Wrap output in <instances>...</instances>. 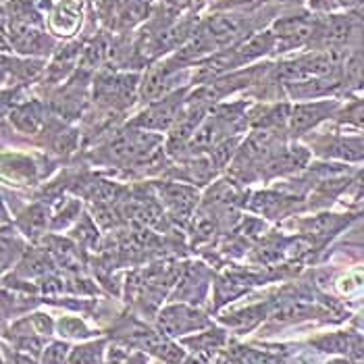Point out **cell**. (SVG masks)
<instances>
[{
    "mask_svg": "<svg viewBox=\"0 0 364 364\" xmlns=\"http://www.w3.org/2000/svg\"><path fill=\"white\" fill-rule=\"evenodd\" d=\"M200 28L206 31L217 50L233 48L250 38V19L237 11H217L215 15L206 17Z\"/></svg>",
    "mask_w": 364,
    "mask_h": 364,
    "instance_id": "cell-1",
    "label": "cell"
},
{
    "mask_svg": "<svg viewBox=\"0 0 364 364\" xmlns=\"http://www.w3.org/2000/svg\"><path fill=\"white\" fill-rule=\"evenodd\" d=\"M186 94H188V90L181 87V90L171 92L165 98L150 102L146 107V111L140 112L132 121V125L141 127V129H152V132H167L175 125L177 117L186 109V102H188Z\"/></svg>",
    "mask_w": 364,
    "mask_h": 364,
    "instance_id": "cell-2",
    "label": "cell"
},
{
    "mask_svg": "<svg viewBox=\"0 0 364 364\" xmlns=\"http://www.w3.org/2000/svg\"><path fill=\"white\" fill-rule=\"evenodd\" d=\"M318 23L321 19L312 17L309 13L277 19L271 29L277 38V50H291V48H300L314 42L318 36Z\"/></svg>",
    "mask_w": 364,
    "mask_h": 364,
    "instance_id": "cell-3",
    "label": "cell"
},
{
    "mask_svg": "<svg viewBox=\"0 0 364 364\" xmlns=\"http://www.w3.org/2000/svg\"><path fill=\"white\" fill-rule=\"evenodd\" d=\"M96 100L107 102L109 107L114 109H125L134 105L136 94L140 96V80L138 75H100L98 82L94 85Z\"/></svg>",
    "mask_w": 364,
    "mask_h": 364,
    "instance_id": "cell-4",
    "label": "cell"
},
{
    "mask_svg": "<svg viewBox=\"0 0 364 364\" xmlns=\"http://www.w3.org/2000/svg\"><path fill=\"white\" fill-rule=\"evenodd\" d=\"M179 69H181V65H179L173 56L167 58V60H163V63H156L154 67H150V69L144 73V77H141L140 82L141 100L154 102V100H159V98L168 96L171 92H175L173 85H175V82H177L179 75H181Z\"/></svg>",
    "mask_w": 364,
    "mask_h": 364,
    "instance_id": "cell-5",
    "label": "cell"
},
{
    "mask_svg": "<svg viewBox=\"0 0 364 364\" xmlns=\"http://www.w3.org/2000/svg\"><path fill=\"white\" fill-rule=\"evenodd\" d=\"M339 109L337 100H316V102H298L296 107H291L289 112V132L291 136H302L309 129L316 127L321 121H325L327 117L336 114Z\"/></svg>",
    "mask_w": 364,
    "mask_h": 364,
    "instance_id": "cell-6",
    "label": "cell"
},
{
    "mask_svg": "<svg viewBox=\"0 0 364 364\" xmlns=\"http://www.w3.org/2000/svg\"><path fill=\"white\" fill-rule=\"evenodd\" d=\"M84 11L82 2L77 0H60L50 11V31L58 38H71L77 29L82 28Z\"/></svg>",
    "mask_w": 364,
    "mask_h": 364,
    "instance_id": "cell-7",
    "label": "cell"
},
{
    "mask_svg": "<svg viewBox=\"0 0 364 364\" xmlns=\"http://www.w3.org/2000/svg\"><path fill=\"white\" fill-rule=\"evenodd\" d=\"M208 321L202 318V314L196 310L186 309V306H173L161 312L159 327L165 336H181L186 331H192L198 327H204Z\"/></svg>",
    "mask_w": 364,
    "mask_h": 364,
    "instance_id": "cell-8",
    "label": "cell"
},
{
    "mask_svg": "<svg viewBox=\"0 0 364 364\" xmlns=\"http://www.w3.org/2000/svg\"><path fill=\"white\" fill-rule=\"evenodd\" d=\"M161 196H163V202H165V206L175 221H186L192 215L198 200L196 190H192L190 186H179V183L163 186Z\"/></svg>",
    "mask_w": 364,
    "mask_h": 364,
    "instance_id": "cell-9",
    "label": "cell"
},
{
    "mask_svg": "<svg viewBox=\"0 0 364 364\" xmlns=\"http://www.w3.org/2000/svg\"><path fill=\"white\" fill-rule=\"evenodd\" d=\"M283 85H285L287 96H291L296 100H314V98L336 94L341 87V77H310V80Z\"/></svg>",
    "mask_w": 364,
    "mask_h": 364,
    "instance_id": "cell-10",
    "label": "cell"
},
{
    "mask_svg": "<svg viewBox=\"0 0 364 364\" xmlns=\"http://www.w3.org/2000/svg\"><path fill=\"white\" fill-rule=\"evenodd\" d=\"M314 346L323 352L348 354L356 360H364V337L356 333H333L314 341Z\"/></svg>",
    "mask_w": 364,
    "mask_h": 364,
    "instance_id": "cell-11",
    "label": "cell"
},
{
    "mask_svg": "<svg viewBox=\"0 0 364 364\" xmlns=\"http://www.w3.org/2000/svg\"><path fill=\"white\" fill-rule=\"evenodd\" d=\"M289 112L291 109L287 105H262L254 107L248 112V123L256 129H277L283 123H289Z\"/></svg>",
    "mask_w": 364,
    "mask_h": 364,
    "instance_id": "cell-12",
    "label": "cell"
},
{
    "mask_svg": "<svg viewBox=\"0 0 364 364\" xmlns=\"http://www.w3.org/2000/svg\"><path fill=\"white\" fill-rule=\"evenodd\" d=\"M323 154L346 159V161H360V159H364V141L356 140V138L327 140V144L323 146Z\"/></svg>",
    "mask_w": 364,
    "mask_h": 364,
    "instance_id": "cell-13",
    "label": "cell"
},
{
    "mask_svg": "<svg viewBox=\"0 0 364 364\" xmlns=\"http://www.w3.org/2000/svg\"><path fill=\"white\" fill-rule=\"evenodd\" d=\"M250 208L256 210V213H260V215H264V217L277 219V217H281V215L289 208V200L279 196V194H271V192L254 194Z\"/></svg>",
    "mask_w": 364,
    "mask_h": 364,
    "instance_id": "cell-14",
    "label": "cell"
},
{
    "mask_svg": "<svg viewBox=\"0 0 364 364\" xmlns=\"http://www.w3.org/2000/svg\"><path fill=\"white\" fill-rule=\"evenodd\" d=\"M346 223H348V219H343V217H337V215H321V217H312L309 221H304L302 223V231L314 235V237H329L336 231H339Z\"/></svg>",
    "mask_w": 364,
    "mask_h": 364,
    "instance_id": "cell-15",
    "label": "cell"
},
{
    "mask_svg": "<svg viewBox=\"0 0 364 364\" xmlns=\"http://www.w3.org/2000/svg\"><path fill=\"white\" fill-rule=\"evenodd\" d=\"M11 119L15 121L17 129L26 132V134H33L40 127V123H42L40 105L38 102H26L21 107H15L11 111Z\"/></svg>",
    "mask_w": 364,
    "mask_h": 364,
    "instance_id": "cell-16",
    "label": "cell"
},
{
    "mask_svg": "<svg viewBox=\"0 0 364 364\" xmlns=\"http://www.w3.org/2000/svg\"><path fill=\"white\" fill-rule=\"evenodd\" d=\"M48 223V210L40 204L31 206L28 213L19 219V227L28 233V235H40Z\"/></svg>",
    "mask_w": 364,
    "mask_h": 364,
    "instance_id": "cell-17",
    "label": "cell"
},
{
    "mask_svg": "<svg viewBox=\"0 0 364 364\" xmlns=\"http://www.w3.org/2000/svg\"><path fill=\"white\" fill-rule=\"evenodd\" d=\"M312 312H314V309L309 306V304H302V302H298V300H289V302L281 304L273 316H275L277 323H294V321L306 318Z\"/></svg>",
    "mask_w": 364,
    "mask_h": 364,
    "instance_id": "cell-18",
    "label": "cell"
},
{
    "mask_svg": "<svg viewBox=\"0 0 364 364\" xmlns=\"http://www.w3.org/2000/svg\"><path fill=\"white\" fill-rule=\"evenodd\" d=\"M100 358H102V341L75 348L67 364H100Z\"/></svg>",
    "mask_w": 364,
    "mask_h": 364,
    "instance_id": "cell-19",
    "label": "cell"
},
{
    "mask_svg": "<svg viewBox=\"0 0 364 364\" xmlns=\"http://www.w3.org/2000/svg\"><path fill=\"white\" fill-rule=\"evenodd\" d=\"M50 260L46 254L29 252L28 258L23 260V267H21V275H28V277H36V275H44L50 271Z\"/></svg>",
    "mask_w": 364,
    "mask_h": 364,
    "instance_id": "cell-20",
    "label": "cell"
},
{
    "mask_svg": "<svg viewBox=\"0 0 364 364\" xmlns=\"http://www.w3.org/2000/svg\"><path fill=\"white\" fill-rule=\"evenodd\" d=\"M186 343L190 346V348H194L198 352H215L217 348H221L225 343V337L221 331H208V333H204V336H196L192 337V339H186Z\"/></svg>",
    "mask_w": 364,
    "mask_h": 364,
    "instance_id": "cell-21",
    "label": "cell"
},
{
    "mask_svg": "<svg viewBox=\"0 0 364 364\" xmlns=\"http://www.w3.org/2000/svg\"><path fill=\"white\" fill-rule=\"evenodd\" d=\"M148 348H150L161 360H165L167 364L181 363V358H183V354H181L179 348H175V346H171V343H165V341L150 339V341H148Z\"/></svg>",
    "mask_w": 364,
    "mask_h": 364,
    "instance_id": "cell-22",
    "label": "cell"
},
{
    "mask_svg": "<svg viewBox=\"0 0 364 364\" xmlns=\"http://www.w3.org/2000/svg\"><path fill=\"white\" fill-rule=\"evenodd\" d=\"M337 117H339L341 123H348V125L363 127L364 129V98H358V100L350 102Z\"/></svg>",
    "mask_w": 364,
    "mask_h": 364,
    "instance_id": "cell-23",
    "label": "cell"
},
{
    "mask_svg": "<svg viewBox=\"0 0 364 364\" xmlns=\"http://www.w3.org/2000/svg\"><path fill=\"white\" fill-rule=\"evenodd\" d=\"M235 146H237V140H229V138H227V140L219 141V144L210 150V161H213L215 168H221L229 163V159L233 156Z\"/></svg>",
    "mask_w": 364,
    "mask_h": 364,
    "instance_id": "cell-24",
    "label": "cell"
},
{
    "mask_svg": "<svg viewBox=\"0 0 364 364\" xmlns=\"http://www.w3.org/2000/svg\"><path fill=\"white\" fill-rule=\"evenodd\" d=\"M267 2H271V0H217L215 4H213V9L215 11H252L256 6H260V4H267Z\"/></svg>",
    "mask_w": 364,
    "mask_h": 364,
    "instance_id": "cell-25",
    "label": "cell"
},
{
    "mask_svg": "<svg viewBox=\"0 0 364 364\" xmlns=\"http://www.w3.org/2000/svg\"><path fill=\"white\" fill-rule=\"evenodd\" d=\"M215 229H217V217L200 215V217H196V223H194V237L198 242L210 240L215 235Z\"/></svg>",
    "mask_w": 364,
    "mask_h": 364,
    "instance_id": "cell-26",
    "label": "cell"
},
{
    "mask_svg": "<svg viewBox=\"0 0 364 364\" xmlns=\"http://www.w3.org/2000/svg\"><path fill=\"white\" fill-rule=\"evenodd\" d=\"M231 360L233 364H269L258 352H254L250 348H237L231 354Z\"/></svg>",
    "mask_w": 364,
    "mask_h": 364,
    "instance_id": "cell-27",
    "label": "cell"
},
{
    "mask_svg": "<svg viewBox=\"0 0 364 364\" xmlns=\"http://www.w3.org/2000/svg\"><path fill=\"white\" fill-rule=\"evenodd\" d=\"M67 350H69L67 343H53V346L44 352L42 364H65Z\"/></svg>",
    "mask_w": 364,
    "mask_h": 364,
    "instance_id": "cell-28",
    "label": "cell"
},
{
    "mask_svg": "<svg viewBox=\"0 0 364 364\" xmlns=\"http://www.w3.org/2000/svg\"><path fill=\"white\" fill-rule=\"evenodd\" d=\"M60 331L65 336H87V329L84 327V323L80 318H67V321H60Z\"/></svg>",
    "mask_w": 364,
    "mask_h": 364,
    "instance_id": "cell-29",
    "label": "cell"
},
{
    "mask_svg": "<svg viewBox=\"0 0 364 364\" xmlns=\"http://www.w3.org/2000/svg\"><path fill=\"white\" fill-rule=\"evenodd\" d=\"M331 364H354V363H346V360H336V363Z\"/></svg>",
    "mask_w": 364,
    "mask_h": 364,
    "instance_id": "cell-30",
    "label": "cell"
}]
</instances>
